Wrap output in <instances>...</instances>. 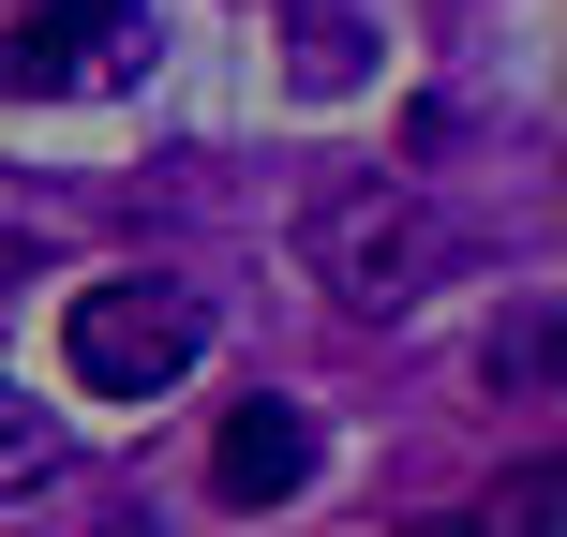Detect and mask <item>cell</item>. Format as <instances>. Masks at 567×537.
<instances>
[{"instance_id":"obj_1","label":"cell","mask_w":567,"mask_h":537,"mask_svg":"<svg viewBox=\"0 0 567 537\" xmlns=\"http://www.w3.org/2000/svg\"><path fill=\"white\" fill-rule=\"evenodd\" d=\"M195 359H209V283H179V269H105L60 299V373L90 403H150Z\"/></svg>"},{"instance_id":"obj_2","label":"cell","mask_w":567,"mask_h":537,"mask_svg":"<svg viewBox=\"0 0 567 537\" xmlns=\"http://www.w3.org/2000/svg\"><path fill=\"white\" fill-rule=\"evenodd\" d=\"M299 255H313V283H329L343 313H403L433 269H449V225H433L419 179H343V195H313Z\"/></svg>"},{"instance_id":"obj_3","label":"cell","mask_w":567,"mask_h":537,"mask_svg":"<svg viewBox=\"0 0 567 537\" xmlns=\"http://www.w3.org/2000/svg\"><path fill=\"white\" fill-rule=\"evenodd\" d=\"M135 0H30L0 30V105H75V90H120L135 75Z\"/></svg>"},{"instance_id":"obj_4","label":"cell","mask_w":567,"mask_h":537,"mask_svg":"<svg viewBox=\"0 0 567 537\" xmlns=\"http://www.w3.org/2000/svg\"><path fill=\"white\" fill-rule=\"evenodd\" d=\"M299 478H313V419L299 403H239L225 448H209V493H225V508H284Z\"/></svg>"},{"instance_id":"obj_5","label":"cell","mask_w":567,"mask_h":537,"mask_svg":"<svg viewBox=\"0 0 567 537\" xmlns=\"http://www.w3.org/2000/svg\"><path fill=\"white\" fill-rule=\"evenodd\" d=\"M45 478H60V419L0 373V493H45Z\"/></svg>"},{"instance_id":"obj_6","label":"cell","mask_w":567,"mask_h":537,"mask_svg":"<svg viewBox=\"0 0 567 537\" xmlns=\"http://www.w3.org/2000/svg\"><path fill=\"white\" fill-rule=\"evenodd\" d=\"M299 90H359V30H343V16H313V45H299Z\"/></svg>"},{"instance_id":"obj_7","label":"cell","mask_w":567,"mask_h":537,"mask_svg":"<svg viewBox=\"0 0 567 537\" xmlns=\"http://www.w3.org/2000/svg\"><path fill=\"white\" fill-rule=\"evenodd\" d=\"M16 283H30V239H0V299H16Z\"/></svg>"}]
</instances>
